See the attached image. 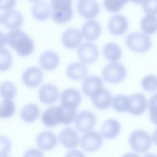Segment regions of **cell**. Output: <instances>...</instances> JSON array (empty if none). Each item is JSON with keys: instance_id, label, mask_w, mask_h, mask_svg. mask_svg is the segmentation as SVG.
Listing matches in <instances>:
<instances>
[{"instance_id": "obj_1", "label": "cell", "mask_w": 157, "mask_h": 157, "mask_svg": "<svg viewBox=\"0 0 157 157\" xmlns=\"http://www.w3.org/2000/svg\"><path fill=\"white\" fill-rule=\"evenodd\" d=\"M9 45L22 56L31 54L34 48L33 40L23 31L14 29L10 30L7 35Z\"/></svg>"}, {"instance_id": "obj_2", "label": "cell", "mask_w": 157, "mask_h": 157, "mask_svg": "<svg viewBox=\"0 0 157 157\" xmlns=\"http://www.w3.org/2000/svg\"><path fill=\"white\" fill-rule=\"evenodd\" d=\"M72 2V0H51L52 16L55 22L64 24L71 19L73 15Z\"/></svg>"}, {"instance_id": "obj_3", "label": "cell", "mask_w": 157, "mask_h": 157, "mask_svg": "<svg viewBox=\"0 0 157 157\" xmlns=\"http://www.w3.org/2000/svg\"><path fill=\"white\" fill-rule=\"evenodd\" d=\"M126 44L131 50L136 52L144 53L151 46L150 37L143 33L134 32L129 34L126 40Z\"/></svg>"}, {"instance_id": "obj_4", "label": "cell", "mask_w": 157, "mask_h": 157, "mask_svg": "<svg viewBox=\"0 0 157 157\" xmlns=\"http://www.w3.org/2000/svg\"><path fill=\"white\" fill-rule=\"evenodd\" d=\"M125 67L121 63L117 62L109 63L104 68L102 76L106 82L113 84L121 82L126 76Z\"/></svg>"}, {"instance_id": "obj_5", "label": "cell", "mask_w": 157, "mask_h": 157, "mask_svg": "<svg viewBox=\"0 0 157 157\" xmlns=\"http://www.w3.org/2000/svg\"><path fill=\"white\" fill-rule=\"evenodd\" d=\"M129 142L132 148L136 152L144 153L147 151L152 144L151 136L146 132L138 130L130 135Z\"/></svg>"}, {"instance_id": "obj_6", "label": "cell", "mask_w": 157, "mask_h": 157, "mask_svg": "<svg viewBox=\"0 0 157 157\" xmlns=\"http://www.w3.org/2000/svg\"><path fill=\"white\" fill-rule=\"evenodd\" d=\"M103 139L101 135L97 132L91 131L84 134L80 141L81 146L87 152L96 151L101 146Z\"/></svg>"}, {"instance_id": "obj_7", "label": "cell", "mask_w": 157, "mask_h": 157, "mask_svg": "<svg viewBox=\"0 0 157 157\" xmlns=\"http://www.w3.org/2000/svg\"><path fill=\"white\" fill-rule=\"evenodd\" d=\"M78 54L81 61L85 63L91 64L98 59L99 51L95 44L90 42H86L79 47Z\"/></svg>"}, {"instance_id": "obj_8", "label": "cell", "mask_w": 157, "mask_h": 157, "mask_svg": "<svg viewBox=\"0 0 157 157\" xmlns=\"http://www.w3.org/2000/svg\"><path fill=\"white\" fill-rule=\"evenodd\" d=\"M96 121L95 115L91 112L84 111L77 115L75 121L76 129L81 133L92 130L94 127Z\"/></svg>"}, {"instance_id": "obj_9", "label": "cell", "mask_w": 157, "mask_h": 157, "mask_svg": "<svg viewBox=\"0 0 157 157\" xmlns=\"http://www.w3.org/2000/svg\"><path fill=\"white\" fill-rule=\"evenodd\" d=\"M77 9L79 14L87 19L96 17L100 10L99 5L95 0H81L78 4Z\"/></svg>"}, {"instance_id": "obj_10", "label": "cell", "mask_w": 157, "mask_h": 157, "mask_svg": "<svg viewBox=\"0 0 157 157\" xmlns=\"http://www.w3.org/2000/svg\"><path fill=\"white\" fill-rule=\"evenodd\" d=\"M90 98L94 106L101 110L108 109L110 106L112 100L111 94L103 87L98 89Z\"/></svg>"}, {"instance_id": "obj_11", "label": "cell", "mask_w": 157, "mask_h": 157, "mask_svg": "<svg viewBox=\"0 0 157 157\" xmlns=\"http://www.w3.org/2000/svg\"><path fill=\"white\" fill-rule=\"evenodd\" d=\"M43 73L39 68L31 67L26 69L22 75V80L24 84L30 88L39 86L43 79Z\"/></svg>"}, {"instance_id": "obj_12", "label": "cell", "mask_w": 157, "mask_h": 157, "mask_svg": "<svg viewBox=\"0 0 157 157\" xmlns=\"http://www.w3.org/2000/svg\"><path fill=\"white\" fill-rule=\"evenodd\" d=\"M129 105L128 111L134 115L142 114L145 110L147 101L142 94L137 93L132 94L129 97Z\"/></svg>"}, {"instance_id": "obj_13", "label": "cell", "mask_w": 157, "mask_h": 157, "mask_svg": "<svg viewBox=\"0 0 157 157\" xmlns=\"http://www.w3.org/2000/svg\"><path fill=\"white\" fill-rule=\"evenodd\" d=\"M80 32L74 28H70L66 30L62 37V42L67 48L73 49L78 46L82 40Z\"/></svg>"}, {"instance_id": "obj_14", "label": "cell", "mask_w": 157, "mask_h": 157, "mask_svg": "<svg viewBox=\"0 0 157 157\" xmlns=\"http://www.w3.org/2000/svg\"><path fill=\"white\" fill-rule=\"evenodd\" d=\"M3 24L6 28L16 29L22 24L23 18L21 14L18 11L11 10L4 13L2 17Z\"/></svg>"}, {"instance_id": "obj_15", "label": "cell", "mask_w": 157, "mask_h": 157, "mask_svg": "<svg viewBox=\"0 0 157 157\" xmlns=\"http://www.w3.org/2000/svg\"><path fill=\"white\" fill-rule=\"evenodd\" d=\"M81 100V97L79 92L76 89L70 88L65 90L60 96L61 105L76 108Z\"/></svg>"}, {"instance_id": "obj_16", "label": "cell", "mask_w": 157, "mask_h": 157, "mask_svg": "<svg viewBox=\"0 0 157 157\" xmlns=\"http://www.w3.org/2000/svg\"><path fill=\"white\" fill-rule=\"evenodd\" d=\"M39 97L40 100L47 104H52L58 99L59 91L57 87L53 84H48L44 85L40 89Z\"/></svg>"}, {"instance_id": "obj_17", "label": "cell", "mask_w": 157, "mask_h": 157, "mask_svg": "<svg viewBox=\"0 0 157 157\" xmlns=\"http://www.w3.org/2000/svg\"><path fill=\"white\" fill-rule=\"evenodd\" d=\"M59 139L61 144L68 148H74L78 144L79 136L77 132L73 129L67 127L60 133Z\"/></svg>"}, {"instance_id": "obj_18", "label": "cell", "mask_w": 157, "mask_h": 157, "mask_svg": "<svg viewBox=\"0 0 157 157\" xmlns=\"http://www.w3.org/2000/svg\"><path fill=\"white\" fill-rule=\"evenodd\" d=\"M82 33L83 37L88 41H93L97 39L101 32V28L96 21L90 20L86 21L83 25Z\"/></svg>"}, {"instance_id": "obj_19", "label": "cell", "mask_w": 157, "mask_h": 157, "mask_svg": "<svg viewBox=\"0 0 157 157\" xmlns=\"http://www.w3.org/2000/svg\"><path fill=\"white\" fill-rule=\"evenodd\" d=\"M128 23L123 16L117 14L109 20L108 27L110 32L115 35H120L126 31Z\"/></svg>"}, {"instance_id": "obj_20", "label": "cell", "mask_w": 157, "mask_h": 157, "mask_svg": "<svg viewBox=\"0 0 157 157\" xmlns=\"http://www.w3.org/2000/svg\"><path fill=\"white\" fill-rule=\"evenodd\" d=\"M103 82L102 79L95 75L87 77L82 85V90L87 96L91 97L98 89L102 87Z\"/></svg>"}, {"instance_id": "obj_21", "label": "cell", "mask_w": 157, "mask_h": 157, "mask_svg": "<svg viewBox=\"0 0 157 157\" xmlns=\"http://www.w3.org/2000/svg\"><path fill=\"white\" fill-rule=\"evenodd\" d=\"M36 142L39 147L44 151L50 150L54 148L57 144L56 136L50 131H44L37 137Z\"/></svg>"}, {"instance_id": "obj_22", "label": "cell", "mask_w": 157, "mask_h": 157, "mask_svg": "<svg viewBox=\"0 0 157 157\" xmlns=\"http://www.w3.org/2000/svg\"><path fill=\"white\" fill-rule=\"evenodd\" d=\"M121 128L119 123L117 120L110 119L102 125L101 133L103 136L107 139L114 138L119 134Z\"/></svg>"}, {"instance_id": "obj_23", "label": "cell", "mask_w": 157, "mask_h": 157, "mask_svg": "<svg viewBox=\"0 0 157 157\" xmlns=\"http://www.w3.org/2000/svg\"><path fill=\"white\" fill-rule=\"evenodd\" d=\"M88 69L84 64L75 62L70 64L67 69V74L71 80L75 81L83 79L87 75Z\"/></svg>"}, {"instance_id": "obj_24", "label": "cell", "mask_w": 157, "mask_h": 157, "mask_svg": "<svg viewBox=\"0 0 157 157\" xmlns=\"http://www.w3.org/2000/svg\"><path fill=\"white\" fill-rule=\"evenodd\" d=\"M57 54L54 52L47 51L42 53L39 59L40 64L44 69L47 70L54 69L59 63Z\"/></svg>"}, {"instance_id": "obj_25", "label": "cell", "mask_w": 157, "mask_h": 157, "mask_svg": "<svg viewBox=\"0 0 157 157\" xmlns=\"http://www.w3.org/2000/svg\"><path fill=\"white\" fill-rule=\"evenodd\" d=\"M43 123L46 126L52 127L60 123L59 106H52L46 109L41 117Z\"/></svg>"}, {"instance_id": "obj_26", "label": "cell", "mask_w": 157, "mask_h": 157, "mask_svg": "<svg viewBox=\"0 0 157 157\" xmlns=\"http://www.w3.org/2000/svg\"><path fill=\"white\" fill-rule=\"evenodd\" d=\"M33 16L36 19L44 21L50 16L51 8L49 4L44 1H38L33 5L32 10Z\"/></svg>"}, {"instance_id": "obj_27", "label": "cell", "mask_w": 157, "mask_h": 157, "mask_svg": "<svg viewBox=\"0 0 157 157\" xmlns=\"http://www.w3.org/2000/svg\"><path fill=\"white\" fill-rule=\"evenodd\" d=\"M103 54L105 57L108 60L112 62L118 60L122 55L121 48L113 43L106 44L103 48Z\"/></svg>"}, {"instance_id": "obj_28", "label": "cell", "mask_w": 157, "mask_h": 157, "mask_svg": "<svg viewBox=\"0 0 157 157\" xmlns=\"http://www.w3.org/2000/svg\"><path fill=\"white\" fill-rule=\"evenodd\" d=\"M40 111L38 107L36 105L29 104L26 105L21 109V116L25 121L32 122L38 117Z\"/></svg>"}, {"instance_id": "obj_29", "label": "cell", "mask_w": 157, "mask_h": 157, "mask_svg": "<svg viewBox=\"0 0 157 157\" xmlns=\"http://www.w3.org/2000/svg\"><path fill=\"white\" fill-rule=\"evenodd\" d=\"M140 25L143 32L147 34H151L157 30V18L155 16L147 15L142 20Z\"/></svg>"}, {"instance_id": "obj_30", "label": "cell", "mask_w": 157, "mask_h": 157, "mask_svg": "<svg viewBox=\"0 0 157 157\" xmlns=\"http://www.w3.org/2000/svg\"><path fill=\"white\" fill-rule=\"evenodd\" d=\"M59 107L61 116V123L69 124L72 123L76 115V108L61 105Z\"/></svg>"}, {"instance_id": "obj_31", "label": "cell", "mask_w": 157, "mask_h": 157, "mask_svg": "<svg viewBox=\"0 0 157 157\" xmlns=\"http://www.w3.org/2000/svg\"><path fill=\"white\" fill-rule=\"evenodd\" d=\"M112 103L113 108L117 111H128L129 105L128 97L122 94L117 95L114 98Z\"/></svg>"}, {"instance_id": "obj_32", "label": "cell", "mask_w": 157, "mask_h": 157, "mask_svg": "<svg viewBox=\"0 0 157 157\" xmlns=\"http://www.w3.org/2000/svg\"><path fill=\"white\" fill-rule=\"evenodd\" d=\"M16 107L13 102L10 99H5L0 102V117L8 118L14 114Z\"/></svg>"}, {"instance_id": "obj_33", "label": "cell", "mask_w": 157, "mask_h": 157, "mask_svg": "<svg viewBox=\"0 0 157 157\" xmlns=\"http://www.w3.org/2000/svg\"><path fill=\"white\" fill-rule=\"evenodd\" d=\"M16 89L12 82H6L0 85V94L5 99H11L15 96Z\"/></svg>"}, {"instance_id": "obj_34", "label": "cell", "mask_w": 157, "mask_h": 157, "mask_svg": "<svg viewBox=\"0 0 157 157\" xmlns=\"http://www.w3.org/2000/svg\"><path fill=\"white\" fill-rule=\"evenodd\" d=\"M12 63V56L10 52L6 48H0V71L9 69Z\"/></svg>"}, {"instance_id": "obj_35", "label": "cell", "mask_w": 157, "mask_h": 157, "mask_svg": "<svg viewBox=\"0 0 157 157\" xmlns=\"http://www.w3.org/2000/svg\"><path fill=\"white\" fill-rule=\"evenodd\" d=\"M129 0H104V5L109 11L116 12L119 11Z\"/></svg>"}, {"instance_id": "obj_36", "label": "cell", "mask_w": 157, "mask_h": 157, "mask_svg": "<svg viewBox=\"0 0 157 157\" xmlns=\"http://www.w3.org/2000/svg\"><path fill=\"white\" fill-rule=\"evenodd\" d=\"M143 89L148 91L154 92L157 89V78L153 75H149L144 77L141 81Z\"/></svg>"}, {"instance_id": "obj_37", "label": "cell", "mask_w": 157, "mask_h": 157, "mask_svg": "<svg viewBox=\"0 0 157 157\" xmlns=\"http://www.w3.org/2000/svg\"><path fill=\"white\" fill-rule=\"evenodd\" d=\"M11 147V142L7 138L0 136V157L7 156Z\"/></svg>"}, {"instance_id": "obj_38", "label": "cell", "mask_w": 157, "mask_h": 157, "mask_svg": "<svg viewBox=\"0 0 157 157\" xmlns=\"http://www.w3.org/2000/svg\"><path fill=\"white\" fill-rule=\"evenodd\" d=\"M143 3L144 10L147 14L156 15L157 0H146Z\"/></svg>"}, {"instance_id": "obj_39", "label": "cell", "mask_w": 157, "mask_h": 157, "mask_svg": "<svg viewBox=\"0 0 157 157\" xmlns=\"http://www.w3.org/2000/svg\"><path fill=\"white\" fill-rule=\"evenodd\" d=\"M16 0H0V10L6 11L12 9L15 6Z\"/></svg>"}, {"instance_id": "obj_40", "label": "cell", "mask_w": 157, "mask_h": 157, "mask_svg": "<svg viewBox=\"0 0 157 157\" xmlns=\"http://www.w3.org/2000/svg\"><path fill=\"white\" fill-rule=\"evenodd\" d=\"M7 41V36L6 34L0 31V48L4 47Z\"/></svg>"}, {"instance_id": "obj_41", "label": "cell", "mask_w": 157, "mask_h": 157, "mask_svg": "<svg viewBox=\"0 0 157 157\" xmlns=\"http://www.w3.org/2000/svg\"><path fill=\"white\" fill-rule=\"evenodd\" d=\"M146 0H131L133 2L136 4H141L143 3Z\"/></svg>"}, {"instance_id": "obj_42", "label": "cell", "mask_w": 157, "mask_h": 157, "mask_svg": "<svg viewBox=\"0 0 157 157\" xmlns=\"http://www.w3.org/2000/svg\"><path fill=\"white\" fill-rule=\"evenodd\" d=\"M29 0L31 1H34L36 0Z\"/></svg>"}, {"instance_id": "obj_43", "label": "cell", "mask_w": 157, "mask_h": 157, "mask_svg": "<svg viewBox=\"0 0 157 157\" xmlns=\"http://www.w3.org/2000/svg\"><path fill=\"white\" fill-rule=\"evenodd\" d=\"M0 20H1V17H0Z\"/></svg>"}]
</instances>
